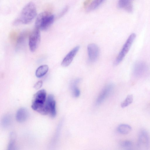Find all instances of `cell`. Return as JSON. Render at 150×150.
Segmentation results:
<instances>
[{
    "instance_id": "1",
    "label": "cell",
    "mask_w": 150,
    "mask_h": 150,
    "mask_svg": "<svg viewBox=\"0 0 150 150\" xmlns=\"http://www.w3.org/2000/svg\"><path fill=\"white\" fill-rule=\"evenodd\" d=\"M37 15V10L35 4L31 2L26 4L21 10L16 18L13 21V25H17L25 24L30 22Z\"/></svg>"
},
{
    "instance_id": "2",
    "label": "cell",
    "mask_w": 150,
    "mask_h": 150,
    "mask_svg": "<svg viewBox=\"0 0 150 150\" xmlns=\"http://www.w3.org/2000/svg\"><path fill=\"white\" fill-rule=\"evenodd\" d=\"M46 92L44 89L39 90L34 95L31 108L41 114L46 115L48 114L45 105Z\"/></svg>"
},
{
    "instance_id": "3",
    "label": "cell",
    "mask_w": 150,
    "mask_h": 150,
    "mask_svg": "<svg viewBox=\"0 0 150 150\" xmlns=\"http://www.w3.org/2000/svg\"><path fill=\"white\" fill-rule=\"evenodd\" d=\"M54 18V15L49 12H42L37 17L35 23V28L40 30H47L52 24Z\"/></svg>"
},
{
    "instance_id": "4",
    "label": "cell",
    "mask_w": 150,
    "mask_h": 150,
    "mask_svg": "<svg viewBox=\"0 0 150 150\" xmlns=\"http://www.w3.org/2000/svg\"><path fill=\"white\" fill-rule=\"evenodd\" d=\"M136 37V35L134 33H132L129 36L115 60V65H118L122 60L129 50Z\"/></svg>"
},
{
    "instance_id": "5",
    "label": "cell",
    "mask_w": 150,
    "mask_h": 150,
    "mask_svg": "<svg viewBox=\"0 0 150 150\" xmlns=\"http://www.w3.org/2000/svg\"><path fill=\"white\" fill-rule=\"evenodd\" d=\"M41 40L40 30L35 28L30 34L29 37V46L30 50L35 51L38 48Z\"/></svg>"
},
{
    "instance_id": "6",
    "label": "cell",
    "mask_w": 150,
    "mask_h": 150,
    "mask_svg": "<svg viewBox=\"0 0 150 150\" xmlns=\"http://www.w3.org/2000/svg\"><path fill=\"white\" fill-rule=\"evenodd\" d=\"M45 105L48 112L51 116L54 117L56 115V103L54 96L50 94L46 99Z\"/></svg>"
},
{
    "instance_id": "7",
    "label": "cell",
    "mask_w": 150,
    "mask_h": 150,
    "mask_svg": "<svg viewBox=\"0 0 150 150\" xmlns=\"http://www.w3.org/2000/svg\"><path fill=\"white\" fill-rule=\"evenodd\" d=\"M87 49L89 60L92 62L96 61L99 55V49L98 46L95 44L91 43L88 45Z\"/></svg>"
},
{
    "instance_id": "8",
    "label": "cell",
    "mask_w": 150,
    "mask_h": 150,
    "mask_svg": "<svg viewBox=\"0 0 150 150\" xmlns=\"http://www.w3.org/2000/svg\"><path fill=\"white\" fill-rule=\"evenodd\" d=\"M114 88L113 84H110L106 86L101 92L96 100L97 105L101 103L109 96Z\"/></svg>"
},
{
    "instance_id": "9",
    "label": "cell",
    "mask_w": 150,
    "mask_h": 150,
    "mask_svg": "<svg viewBox=\"0 0 150 150\" xmlns=\"http://www.w3.org/2000/svg\"><path fill=\"white\" fill-rule=\"evenodd\" d=\"M79 46H76L68 53L62 62L61 65L62 67H66L69 65L79 51Z\"/></svg>"
},
{
    "instance_id": "10",
    "label": "cell",
    "mask_w": 150,
    "mask_h": 150,
    "mask_svg": "<svg viewBox=\"0 0 150 150\" xmlns=\"http://www.w3.org/2000/svg\"><path fill=\"white\" fill-rule=\"evenodd\" d=\"M146 64L143 62H138L134 65L133 69L134 75L136 76L139 77L142 76L147 69Z\"/></svg>"
},
{
    "instance_id": "11",
    "label": "cell",
    "mask_w": 150,
    "mask_h": 150,
    "mask_svg": "<svg viewBox=\"0 0 150 150\" xmlns=\"http://www.w3.org/2000/svg\"><path fill=\"white\" fill-rule=\"evenodd\" d=\"M149 138L148 134L144 130H141L138 137V145L140 147L147 148L149 146Z\"/></svg>"
},
{
    "instance_id": "12",
    "label": "cell",
    "mask_w": 150,
    "mask_h": 150,
    "mask_svg": "<svg viewBox=\"0 0 150 150\" xmlns=\"http://www.w3.org/2000/svg\"><path fill=\"white\" fill-rule=\"evenodd\" d=\"M28 115L29 113L26 108L23 107L20 108L16 113V119L19 122H23L27 119Z\"/></svg>"
},
{
    "instance_id": "13",
    "label": "cell",
    "mask_w": 150,
    "mask_h": 150,
    "mask_svg": "<svg viewBox=\"0 0 150 150\" xmlns=\"http://www.w3.org/2000/svg\"><path fill=\"white\" fill-rule=\"evenodd\" d=\"M133 0H119L118 5L120 8H124L128 12H131L133 10L132 1Z\"/></svg>"
},
{
    "instance_id": "14",
    "label": "cell",
    "mask_w": 150,
    "mask_h": 150,
    "mask_svg": "<svg viewBox=\"0 0 150 150\" xmlns=\"http://www.w3.org/2000/svg\"><path fill=\"white\" fill-rule=\"evenodd\" d=\"M49 69L48 66L47 65H43L39 67L35 71V75L38 78H40L45 75Z\"/></svg>"
},
{
    "instance_id": "15",
    "label": "cell",
    "mask_w": 150,
    "mask_h": 150,
    "mask_svg": "<svg viewBox=\"0 0 150 150\" xmlns=\"http://www.w3.org/2000/svg\"><path fill=\"white\" fill-rule=\"evenodd\" d=\"M132 129L131 127L129 125L122 124L119 125L117 128V131L122 134H128Z\"/></svg>"
},
{
    "instance_id": "16",
    "label": "cell",
    "mask_w": 150,
    "mask_h": 150,
    "mask_svg": "<svg viewBox=\"0 0 150 150\" xmlns=\"http://www.w3.org/2000/svg\"><path fill=\"white\" fill-rule=\"evenodd\" d=\"M105 0H93L87 8L88 12L93 11L98 7Z\"/></svg>"
},
{
    "instance_id": "17",
    "label": "cell",
    "mask_w": 150,
    "mask_h": 150,
    "mask_svg": "<svg viewBox=\"0 0 150 150\" xmlns=\"http://www.w3.org/2000/svg\"><path fill=\"white\" fill-rule=\"evenodd\" d=\"M11 121V117L10 115L7 114L4 115L1 120V124L3 127L7 128L10 125Z\"/></svg>"
},
{
    "instance_id": "18",
    "label": "cell",
    "mask_w": 150,
    "mask_h": 150,
    "mask_svg": "<svg viewBox=\"0 0 150 150\" xmlns=\"http://www.w3.org/2000/svg\"><path fill=\"white\" fill-rule=\"evenodd\" d=\"M77 85L74 83L70 85V88L72 91V96L76 98L79 97L80 94V91L77 86Z\"/></svg>"
},
{
    "instance_id": "19",
    "label": "cell",
    "mask_w": 150,
    "mask_h": 150,
    "mask_svg": "<svg viewBox=\"0 0 150 150\" xmlns=\"http://www.w3.org/2000/svg\"><path fill=\"white\" fill-rule=\"evenodd\" d=\"M133 100V96L132 95H129L127 96L125 100L121 103V106L122 108H125L132 102Z\"/></svg>"
},
{
    "instance_id": "20",
    "label": "cell",
    "mask_w": 150,
    "mask_h": 150,
    "mask_svg": "<svg viewBox=\"0 0 150 150\" xmlns=\"http://www.w3.org/2000/svg\"><path fill=\"white\" fill-rule=\"evenodd\" d=\"M27 33L26 31H24L21 33L19 35L17 40V44L20 45L25 40L27 36Z\"/></svg>"
},
{
    "instance_id": "21",
    "label": "cell",
    "mask_w": 150,
    "mask_h": 150,
    "mask_svg": "<svg viewBox=\"0 0 150 150\" xmlns=\"http://www.w3.org/2000/svg\"><path fill=\"white\" fill-rule=\"evenodd\" d=\"M132 143L130 141L125 140L122 142L120 143L121 146L125 149H129L132 146Z\"/></svg>"
},
{
    "instance_id": "22",
    "label": "cell",
    "mask_w": 150,
    "mask_h": 150,
    "mask_svg": "<svg viewBox=\"0 0 150 150\" xmlns=\"http://www.w3.org/2000/svg\"><path fill=\"white\" fill-rule=\"evenodd\" d=\"M11 137L8 146V149L9 150L14 149V148H15V140L13 138L12 134H11Z\"/></svg>"
},
{
    "instance_id": "23",
    "label": "cell",
    "mask_w": 150,
    "mask_h": 150,
    "mask_svg": "<svg viewBox=\"0 0 150 150\" xmlns=\"http://www.w3.org/2000/svg\"><path fill=\"white\" fill-rule=\"evenodd\" d=\"M43 82L42 81H39L34 85V88L36 89H40L42 86Z\"/></svg>"
},
{
    "instance_id": "24",
    "label": "cell",
    "mask_w": 150,
    "mask_h": 150,
    "mask_svg": "<svg viewBox=\"0 0 150 150\" xmlns=\"http://www.w3.org/2000/svg\"><path fill=\"white\" fill-rule=\"evenodd\" d=\"M68 9V8L67 6L65 8H64L60 14V16H62L67 11Z\"/></svg>"
}]
</instances>
